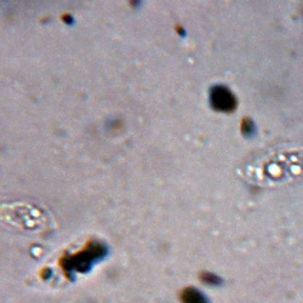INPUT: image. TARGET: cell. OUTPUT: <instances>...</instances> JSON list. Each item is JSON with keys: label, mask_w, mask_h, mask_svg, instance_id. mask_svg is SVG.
<instances>
[{"label": "cell", "mask_w": 303, "mask_h": 303, "mask_svg": "<svg viewBox=\"0 0 303 303\" xmlns=\"http://www.w3.org/2000/svg\"><path fill=\"white\" fill-rule=\"evenodd\" d=\"M253 175L263 185L291 182L303 176V150L278 151L267 154L258 164Z\"/></svg>", "instance_id": "1"}, {"label": "cell", "mask_w": 303, "mask_h": 303, "mask_svg": "<svg viewBox=\"0 0 303 303\" xmlns=\"http://www.w3.org/2000/svg\"><path fill=\"white\" fill-rule=\"evenodd\" d=\"M107 252L108 250L104 244L99 242H90L83 250L78 251L73 255L64 256L61 261V266L68 273L88 272L95 262L103 258Z\"/></svg>", "instance_id": "2"}, {"label": "cell", "mask_w": 303, "mask_h": 303, "mask_svg": "<svg viewBox=\"0 0 303 303\" xmlns=\"http://www.w3.org/2000/svg\"><path fill=\"white\" fill-rule=\"evenodd\" d=\"M210 103L218 112L232 113L238 105L237 97L224 85H215L210 90Z\"/></svg>", "instance_id": "3"}, {"label": "cell", "mask_w": 303, "mask_h": 303, "mask_svg": "<svg viewBox=\"0 0 303 303\" xmlns=\"http://www.w3.org/2000/svg\"><path fill=\"white\" fill-rule=\"evenodd\" d=\"M181 302L182 303H209L202 292L197 290L196 288H186L181 292Z\"/></svg>", "instance_id": "4"}, {"label": "cell", "mask_w": 303, "mask_h": 303, "mask_svg": "<svg viewBox=\"0 0 303 303\" xmlns=\"http://www.w3.org/2000/svg\"><path fill=\"white\" fill-rule=\"evenodd\" d=\"M242 132L245 136H252L256 132V126L252 120L249 118H244L242 121Z\"/></svg>", "instance_id": "5"}, {"label": "cell", "mask_w": 303, "mask_h": 303, "mask_svg": "<svg viewBox=\"0 0 303 303\" xmlns=\"http://www.w3.org/2000/svg\"><path fill=\"white\" fill-rule=\"evenodd\" d=\"M202 280L205 284H209V285H218L221 281L220 278L216 274H213V273H202Z\"/></svg>", "instance_id": "6"}]
</instances>
